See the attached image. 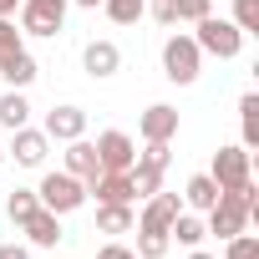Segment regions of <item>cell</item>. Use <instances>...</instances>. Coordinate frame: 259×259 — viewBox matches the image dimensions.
Here are the masks:
<instances>
[{"mask_svg":"<svg viewBox=\"0 0 259 259\" xmlns=\"http://www.w3.org/2000/svg\"><path fill=\"white\" fill-rule=\"evenodd\" d=\"M36 198H41V208H51V213H71V208L87 203V183L71 178V173H46L41 188H36Z\"/></svg>","mask_w":259,"mask_h":259,"instance_id":"6da1fadb","label":"cell"},{"mask_svg":"<svg viewBox=\"0 0 259 259\" xmlns=\"http://www.w3.org/2000/svg\"><path fill=\"white\" fill-rule=\"evenodd\" d=\"M198 26V51H213V56H239V46H244V31L234 26V21H219V16H203V21H193Z\"/></svg>","mask_w":259,"mask_h":259,"instance_id":"7a4b0ae2","label":"cell"},{"mask_svg":"<svg viewBox=\"0 0 259 259\" xmlns=\"http://www.w3.org/2000/svg\"><path fill=\"white\" fill-rule=\"evenodd\" d=\"M198 41L193 36H173L168 46H163V66H168V81H178V87H188L193 76H198Z\"/></svg>","mask_w":259,"mask_h":259,"instance_id":"3957f363","label":"cell"},{"mask_svg":"<svg viewBox=\"0 0 259 259\" xmlns=\"http://www.w3.org/2000/svg\"><path fill=\"white\" fill-rule=\"evenodd\" d=\"M97 163H102V173H127V168H133V138H127V133H102L97 143Z\"/></svg>","mask_w":259,"mask_h":259,"instance_id":"277c9868","label":"cell"},{"mask_svg":"<svg viewBox=\"0 0 259 259\" xmlns=\"http://www.w3.org/2000/svg\"><path fill=\"white\" fill-rule=\"evenodd\" d=\"M213 183L219 188H244L249 183V153L244 148H219L213 153Z\"/></svg>","mask_w":259,"mask_h":259,"instance_id":"5b68a950","label":"cell"},{"mask_svg":"<svg viewBox=\"0 0 259 259\" xmlns=\"http://www.w3.org/2000/svg\"><path fill=\"white\" fill-rule=\"evenodd\" d=\"M87 133V112L81 107H56L51 117H46V138H56V143H71V138H81Z\"/></svg>","mask_w":259,"mask_h":259,"instance_id":"8992f818","label":"cell"},{"mask_svg":"<svg viewBox=\"0 0 259 259\" xmlns=\"http://www.w3.org/2000/svg\"><path fill=\"white\" fill-rule=\"evenodd\" d=\"M138 127H143V138H148V143H173V133H178V112L158 102V107H148V112H143V122H138Z\"/></svg>","mask_w":259,"mask_h":259,"instance_id":"52a82bcc","label":"cell"},{"mask_svg":"<svg viewBox=\"0 0 259 259\" xmlns=\"http://www.w3.org/2000/svg\"><path fill=\"white\" fill-rule=\"evenodd\" d=\"M87 193H97V203H133L127 173H97V178H87Z\"/></svg>","mask_w":259,"mask_h":259,"instance_id":"ba28073f","label":"cell"},{"mask_svg":"<svg viewBox=\"0 0 259 259\" xmlns=\"http://www.w3.org/2000/svg\"><path fill=\"white\" fill-rule=\"evenodd\" d=\"M178 213H183V208H178V193H163V188H158V193L148 198V208H143V229L168 234V224H173Z\"/></svg>","mask_w":259,"mask_h":259,"instance_id":"9c48e42d","label":"cell"},{"mask_svg":"<svg viewBox=\"0 0 259 259\" xmlns=\"http://www.w3.org/2000/svg\"><path fill=\"white\" fill-rule=\"evenodd\" d=\"M46 133H31V127H16V143H11V153H16V163H26V168H41L46 163Z\"/></svg>","mask_w":259,"mask_h":259,"instance_id":"30bf717a","label":"cell"},{"mask_svg":"<svg viewBox=\"0 0 259 259\" xmlns=\"http://www.w3.org/2000/svg\"><path fill=\"white\" fill-rule=\"evenodd\" d=\"M66 173H71V178H81V183H87V178H97V173H102L97 148H92V143H81V138H71V148H66Z\"/></svg>","mask_w":259,"mask_h":259,"instance_id":"8fae6325","label":"cell"},{"mask_svg":"<svg viewBox=\"0 0 259 259\" xmlns=\"http://www.w3.org/2000/svg\"><path fill=\"white\" fill-rule=\"evenodd\" d=\"M81 61H87V71H92V76H112V71L122 66V51H117L112 41H92V46L81 51Z\"/></svg>","mask_w":259,"mask_h":259,"instance_id":"7c38bea8","label":"cell"},{"mask_svg":"<svg viewBox=\"0 0 259 259\" xmlns=\"http://www.w3.org/2000/svg\"><path fill=\"white\" fill-rule=\"evenodd\" d=\"M127 183H133V198H153V193L163 188V168L133 158V168H127Z\"/></svg>","mask_w":259,"mask_h":259,"instance_id":"4fadbf2b","label":"cell"},{"mask_svg":"<svg viewBox=\"0 0 259 259\" xmlns=\"http://www.w3.org/2000/svg\"><path fill=\"white\" fill-rule=\"evenodd\" d=\"M0 76H6L11 87H26V81H36V61L16 46V51H6V56H0Z\"/></svg>","mask_w":259,"mask_h":259,"instance_id":"5bb4252c","label":"cell"},{"mask_svg":"<svg viewBox=\"0 0 259 259\" xmlns=\"http://www.w3.org/2000/svg\"><path fill=\"white\" fill-rule=\"evenodd\" d=\"M21 229H26V234H31V244H41V249H51V244L61 239V229H56V213H51V208H36Z\"/></svg>","mask_w":259,"mask_h":259,"instance_id":"9a60e30c","label":"cell"},{"mask_svg":"<svg viewBox=\"0 0 259 259\" xmlns=\"http://www.w3.org/2000/svg\"><path fill=\"white\" fill-rule=\"evenodd\" d=\"M97 229L102 234H127L133 229V208L127 203H97Z\"/></svg>","mask_w":259,"mask_h":259,"instance_id":"2e32d148","label":"cell"},{"mask_svg":"<svg viewBox=\"0 0 259 259\" xmlns=\"http://www.w3.org/2000/svg\"><path fill=\"white\" fill-rule=\"evenodd\" d=\"M21 26H26L31 36H56V31H61V16H51V11H41V6H31V0H26Z\"/></svg>","mask_w":259,"mask_h":259,"instance_id":"e0dca14e","label":"cell"},{"mask_svg":"<svg viewBox=\"0 0 259 259\" xmlns=\"http://www.w3.org/2000/svg\"><path fill=\"white\" fill-rule=\"evenodd\" d=\"M26 117H31V107H26L21 92H6V97H0V127H11V133H16V127H26Z\"/></svg>","mask_w":259,"mask_h":259,"instance_id":"ac0fdd59","label":"cell"},{"mask_svg":"<svg viewBox=\"0 0 259 259\" xmlns=\"http://www.w3.org/2000/svg\"><path fill=\"white\" fill-rule=\"evenodd\" d=\"M183 198H188L193 208H213V203H219V183H213V178H188Z\"/></svg>","mask_w":259,"mask_h":259,"instance_id":"d6986e66","label":"cell"},{"mask_svg":"<svg viewBox=\"0 0 259 259\" xmlns=\"http://www.w3.org/2000/svg\"><path fill=\"white\" fill-rule=\"evenodd\" d=\"M173 234H178V244H188V249H198V239H203L208 229H203V224H198L193 213H178V219L168 224V239H173Z\"/></svg>","mask_w":259,"mask_h":259,"instance_id":"ffe728a7","label":"cell"},{"mask_svg":"<svg viewBox=\"0 0 259 259\" xmlns=\"http://www.w3.org/2000/svg\"><path fill=\"white\" fill-rule=\"evenodd\" d=\"M168 244H173L168 234H158V229H143V234H138V249H133V254H138V259H163V254H168Z\"/></svg>","mask_w":259,"mask_h":259,"instance_id":"44dd1931","label":"cell"},{"mask_svg":"<svg viewBox=\"0 0 259 259\" xmlns=\"http://www.w3.org/2000/svg\"><path fill=\"white\" fill-rule=\"evenodd\" d=\"M239 112H244V148H254V143H259V97L249 92V97L239 102Z\"/></svg>","mask_w":259,"mask_h":259,"instance_id":"7402d4cb","label":"cell"},{"mask_svg":"<svg viewBox=\"0 0 259 259\" xmlns=\"http://www.w3.org/2000/svg\"><path fill=\"white\" fill-rule=\"evenodd\" d=\"M107 6V16L117 21V26H133L138 16H143V0H102Z\"/></svg>","mask_w":259,"mask_h":259,"instance_id":"603a6c76","label":"cell"},{"mask_svg":"<svg viewBox=\"0 0 259 259\" xmlns=\"http://www.w3.org/2000/svg\"><path fill=\"white\" fill-rule=\"evenodd\" d=\"M6 208H11V219H16V224H26V219H31V213L41 208V198H36V193H26V188H16Z\"/></svg>","mask_w":259,"mask_h":259,"instance_id":"cb8c5ba5","label":"cell"},{"mask_svg":"<svg viewBox=\"0 0 259 259\" xmlns=\"http://www.w3.org/2000/svg\"><path fill=\"white\" fill-rule=\"evenodd\" d=\"M234 26L239 31H259V0H234Z\"/></svg>","mask_w":259,"mask_h":259,"instance_id":"d4e9b609","label":"cell"},{"mask_svg":"<svg viewBox=\"0 0 259 259\" xmlns=\"http://www.w3.org/2000/svg\"><path fill=\"white\" fill-rule=\"evenodd\" d=\"M224 259H259V239H254V234H234Z\"/></svg>","mask_w":259,"mask_h":259,"instance_id":"484cf974","label":"cell"},{"mask_svg":"<svg viewBox=\"0 0 259 259\" xmlns=\"http://www.w3.org/2000/svg\"><path fill=\"white\" fill-rule=\"evenodd\" d=\"M208 16V0H178V21H203Z\"/></svg>","mask_w":259,"mask_h":259,"instance_id":"4316f807","label":"cell"},{"mask_svg":"<svg viewBox=\"0 0 259 259\" xmlns=\"http://www.w3.org/2000/svg\"><path fill=\"white\" fill-rule=\"evenodd\" d=\"M16 46H21V31H16L6 16H0V56H6V51H16Z\"/></svg>","mask_w":259,"mask_h":259,"instance_id":"83f0119b","label":"cell"},{"mask_svg":"<svg viewBox=\"0 0 259 259\" xmlns=\"http://www.w3.org/2000/svg\"><path fill=\"white\" fill-rule=\"evenodd\" d=\"M168 143H148V153H143V163H153V168H168Z\"/></svg>","mask_w":259,"mask_h":259,"instance_id":"f1b7e54d","label":"cell"},{"mask_svg":"<svg viewBox=\"0 0 259 259\" xmlns=\"http://www.w3.org/2000/svg\"><path fill=\"white\" fill-rule=\"evenodd\" d=\"M153 16H158L163 26H173V21H178V0H153Z\"/></svg>","mask_w":259,"mask_h":259,"instance_id":"f546056e","label":"cell"},{"mask_svg":"<svg viewBox=\"0 0 259 259\" xmlns=\"http://www.w3.org/2000/svg\"><path fill=\"white\" fill-rule=\"evenodd\" d=\"M97 259H138V254H133V249H122V244H102Z\"/></svg>","mask_w":259,"mask_h":259,"instance_id":"4dcf8cb0","label":"cell"},{"mask_svg":"<svg viewBox=\"0 0 259 259\" xmlns=\"http://www.w3.org/2000/svg\"><path fill=\"white\" fill-rule=\"evenodd\" d=\"M31 6H41V11H51V16H66V0H31Z\"/></svg>","mask_w":259,"mask_h":259,"instance_id":"1f68e13d","label":"cell"},{"mask_svg":"<svg viewBox=\"0 0 259 259\" xmlns=\"http://www.w3.org/2000/svg\"><path fill=\"white\" fill-rule=\"evenodd\" d=\"M0 259H31V254H26L21 244H6V249H0Z\"/></svg>","mask_w":259,"mask_h":259,"instance_id":"d6a6232c","label":"cell"},{"mask_svg":"<svg viewBox=\"0 0 259 259\" xmlns=\"http://www.w3.org/2000/svg\"><path fill=\"white\" fill-rule=\"evenodd\" d=\"M16 11V0H0V16H11Z\"/></svg>","mask_w":259,"mask_h":259,"instance_id":"836d02e7","label":"cell"},{"mask_svg":"<svg viewBox=\"0 0 259 259\" xmlns=\"http://www.w3.org/2000/svg\"><path fill=\"white\" fill-rule=\"evenodd\" d=\"M76 6H87V11H97V6H102V0H76Z\"/></svg>","mask_w":259,"mask_h":259,"instance_id":"e575fe53","label":"cell"},{"mask_svg":"<svg viewBox=\"0 0 259 259\" xmlns=\"http://www.w3.org/2000/svg\"><path fill=\"white\" fill-rule=\"evenodd\" d=\"M188 259H213V254H198V249H193V254H188Z\"/></svg>","mask_w":259,"mask_h":259,"instance_id":"d590c367","label":"cell"},{"mask_svg":"<svg viewBox=\"0 0 259 259\" xmlns=\"http://www.w3.org/2000/svg\"><path fill=\"white\" fill-rule=\"evenodd\" d=\"M0 158H6V153H0Z\"/></svg>","mask_w":259,"mask_h":259,"instance_id":"8d00e7d4","label":"cell"}]
</instances>
